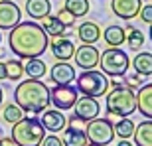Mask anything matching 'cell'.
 Segmentation results:
<instances>
[{
  "mask_svg": "<svg viewBox=\"0 0 152 146\" xmlns=\"http://www.w3.org/2000/svg\"><path fill=\"white\" fill-rule=\"evenodd\" d=\"M136 16H140L142 22L150 24V22H152V4H144V6H140V10H138V14H136Z\"/></svg>",
  "mask_w": 152,
  "mask_h": 146,
  "instance_id": "obj_31",
  "label": "cell"
},
{
  "mask_svg": "<svg viewBox=\"0 0 152 146\" xmlns=\"http://www.w3.org/2000/svg\"><path fill=\"white\" fill-rule=\"evenodd\" d=\"M44 115H42V126H44L45 130H50V132H59V130L65 128V115H63L59 109H45V111H42Z\"/></svg>",
  "mask_w": 152,
  "mask_h": 146,
  "instance_id": "obj_15",
  "label": "cell"
},
{
  "mask_svg": "<svg viewBox=\"0 0 152 146\" xmlns=\"http://www.w3.org/2000/svg\"><path fill=\"white\" fill-rule=\"evenodd\" d=\"M22 117H24V111L18 107V105H6L4 112H2V118H4L6 123H10V124L18 123Z\"/></svg>",
  "mask_w": 152,
  "mask_h": 146,
  "instance_id": "obj_29",
  "label": "cell"
},
{
  "mask_svg": "<svg viewBox=\"0 0 152 146\" xmlns=\"http://www.w3.org/2000/svg\"><path fill=\"white\" fill-rule=\"evenodd\" d=\"M85 146H97V144H91V142H87V144H85Z\"/></svg>",
  "mask_w": 152,
  "mask_h": 146,
  "instance_id": "obj_38",
  "label": "cell"
},
{
  "mask_svg": "<svg viewBox=\"0 0 152 146\" xmlns=\"http://www.w3.org/2000/svg\"><path fill=\"white\" fill-rule=\"evenodd\" d=\"M48 45L51 47L53 57L59 59V61H67V59L73 57L75 45H73V42H71L69 38H65V36H53L51 44H48Z\"/></svg>",
  "mask_w": 152,
  "mask_h": 146,
  "instance_id": "obj_13",
  "label": "cell"
},
{
  "mask_svg": "<svg viewBox=\"0 0 152 146\" xmlns=\"http://www.w3.org/2000/svg\"><path fill=\"white\" fill-rule=\"evenodd\" d=\"M26 12L30 18H45L51 12V2L50 0H28Z\"/></svg>",
  "mask_w": 152,
  "mask_h": 146,
  "instance_id": "obj_19",
  "label": "cell"
},
{
  "mask_svg": "<svg viewBox=\"0 0 152 146\" xmlns=\"http://www.w3.org/2000/svg\"><path fill=\"white\" fill-rule=\"evenodd\" d=\"M140 6H142L140 0H113L111 2V10H113L115 16H118V18H123V20L129 22V20L136 18Z\"/></svg>",
  "mask_w": 152,
  "mask_h": 146,
  "instance_id": "obj_14",
  "label": "cell"
},
{
  "mask_svg": "<svg viewBox=\"0 0 152 146\" xmlns=\"http://www.w3.org/2000/svg\"><path fill=\"white\" fill-rule=\"evenodd\" d=\"M14 101L24 112H32L36 117L38 112L50 107V87L39 79L22 81L14 91Z\"/></svg>",
  "mask_w": 152,
  "mask_h": 146,
  "instance_id": "obj_2",
  "label": "cell"
},
{
  "mask_svg": "<svg viewBox=\"0 0 152 146\" xmlns=\"http://www.w3.org/2000/svg\"><path fill=\"white\" fill-rule=\"evenodd\" d=\"M24 71L28 73L30 79H42L48 73V65L39 57H30L28 63H24Z\"/></svg>",
  "mask_w": 152,
  "mask_h": 146,
  "instance_id": "obj_23",
  "label": "cell"
},
{
  "mask_svg": "<svg viewBox=\"0 0 152 146\" xmlns=\"http://www.w3.org/2000/svg\"><path fill=\"white\" fill-rule=\"evenodd\" d=\"M132 67L138 75L142 77H150L152 75V53L150 51H142L132 59Z\"/></svg>",
  "mask_w": 152,
  "mask_h": 146,
  "instance_id": "obj_20",
  "label": "cell"
},
{
  "mask_svg": "<svg viewBox=\"0 0 152 146\" xmlns=\"http://www.w3.org/2000/svg\"><path fill=\"white\" fill-rule=\"evenodd\" d=\"M75 83H77V91L83 93L85 97H103L109 91V79L105 73L95 71V69H87L83 71L79 77H75Z\"/></svg>",
  "mask_w": 152,
  "mask_h": 146,
  "instance_id": "obj_5",
  "label": "cell"
},
{
  "mask_svg": "<svg viewBox=\"0 0 152 146\" xmlns=\"http://www.w3.org/2000/svg\"><path fill=\"white\" fill-rule=\"evenodd\" d=\"M99 65H101L103 73L109 75V77H123L124 73L129 71L130 59L129 53L124 50H118V47H109L99 55Z\"/></svg>",
  "mask_w": 152,
  "mask_h": 146,
  "instance_id": "obj_6",
  "label": "cell"
},
{
  "mask_svg": "<svg viewBox=\"0 0 152 146\" xmlns=\"http://www.w3.org/2000/svg\"><path fill=\"white\" fill-rule=\"evenodd\" d=\"M136 109L144 118H152V85H142L136 93Z\"/></svg>",
  "mask_w": 152,
  "mask_h": 146,
  "instance_id": "obj_16",
  "label": "cell"
},
{
  "mask_svg": "<svg viewBox=\"0 0 152 146\" xmlns=\"http://www.w3.org/2000/svg\"><path fill=\"white\" fill-rule=\"evenodd\" d=\"M73 111H75V117H79L83 123H87V120H91V118H97L99 117V112H101V105H99V101H97L95 97H81L77 101H75L73 105Z\"/></svg>",
  "mask_w": 152,
  "mask_h": 146,
  "instance_id": "obj_11",
  "label": "cell"
},
{
  "mask_svg": "<svg viewBox=\"0 0 152 146\" xmlns=\"http://www.w3.org/2000/svg\"><path fill=\"white\" fill-rule=\"evenodd\" d=\"M39 146H63V144H61V138H57V136L51 132L50 136H44V140H42Z\"/></svg>",
  "mask_w": 152,
  "mask_h": 146,
  "instance_id": "obj_32",
  "label": "cell"
},
{
  "mask_svg": "<svg viewBox=\"0 0 152 146\" xmlns=\"http://www.w3.org/2000/svg\"><path fill=\"white\" fill-rule=\"evenodd\" d=\"M117 146H132V144L129 142V138H121V142H118Z\"/></svg>",
  "mask_w": 152,
  "mask_h": 146,
  "instance_id": "obj_36",
  "label": "cell"
},
{
  "mask_svg": "<svg viewBox=\"0 0 152 146\" xmlns=\"http://www.w3.org/2000/svg\"><path fill=\"white\" fill-rule=\"evenodd\" d=\"M0 146H18V144L12 140V136H2L0 138Z\"/></svg>",
  "mask_w": 152,
  "mask_h": 146,
  "instance_id": "obj_34",
  "label": "cell"
},
{
  "mask_svg": "<svg viewBox=\"0 0 152 146\" xmlns=\"http://www.w3.org/2000/svg\"><path fill=\"white\" fill-rule=\"evenodd\" d=\"M50 77L56 85H69L71 81H75L77 73H75V67L69 65L67 61H57L51 65L50 69Z\"/></svg>",
  "mask_w": 152,
  "mask_h": 146,
  "instance_id": "obj_12",
  "label": "cell"
},
{
  "mask_svg": "<svg viewBox=\"0 0 152 146\" xmlns=\"http://www.w3.org/2000/svg\"><path fill=\"white\" fill-rule=\"evenodd\" d=\"M113 128H115V136H118V138H130L132 132H134V123L129 117H121V120L115 124Z\"/></svg>",
  "mask_w": 152,
  "mask_h": 146,
  "instance_id": "obj_28",
  "label": "cell"
},
{
  "mask_svg": "<svg viewBox=\"0 0 152 146\" xmlns=\"http://www.w3.org/2000/svg\"><path fill=\"white\" fill-rule=\"evenodd\" d=\"M0 138H2V132H0Z\"/></svg>",
  "mask_w": 152,
  "mask_h": 146,
  "instance_id": "obj_40",
  "label": "cell"
},
{
  "mask_svg": "<svg viewBox=\"0 0 152 146\" xmlns=\"http://www.w3.org/2000/svg\"><path fill=\"white\" fill-rule=\"evenodd\" d=\"M69 126H75V128H81V126H83V120H81V118L79 117H69Z\"/></svg>",
  "mask_w": 152,
  "mask_h": 146,
  "instance_id": "obj_33",
  "label": "cell"
},
{
  "mask_svg": "<svg viewBox=\"0 0 152 146\" xmlns=\"http://www.w3.org/2000/svg\"><path fill=\"white\" fill-rule=\"evenodd\" d=\"M103 38H105L109 47H121V45L124 44L126 36H124V30L121 28V26H109V28L105 30Z\"/></svg>",
  "mask_w": 152,
  "mask_h": 146,
  "instance_id": "obj_24",
  "label": "cell"
},
{
  "mask_svg": "<svg viewBox=\"0 0 152 146\" xmlns=\"http://www.w3.org/2000/svg\"><path fill=\"white\" fill-rule=\"evenodd\" d=\"M2 99H4V93H2V87H0V105H2Z\"/></svg>",
  "mask_w": 152,
  "mask_h": 146,
  "instance_id": "obj_37",
  "label": "cell"
},
{
  "mask_svg": "<svg viewBox=\"0 0 152 146\" xmlns=\"http://www.w3.org/2000/svg\"><path fill=\"white\" fill-rule=\"evenodd\" d=\"M42 20H44V22H42V28H44V32L48 36L53 38V36H63L65 34V26L59 22L57 16H50V14H48V16L42 18Z\"/></svg>",
  "mask_w": 152,
  "mask_h": 146,
  "instance_id": "obj_25",
  "label": "cell"
},
{
  "mask_svg": "<svg viewBox=\"0 0 152 146\" xmlns=\"http://www.w3.org/2000/svg\"><path fill=\"white\" fill-rule=\"evenodd\" d=\"M0 42H2V34H0Z\"/></svg>",
  "mask_w": 152,
  "mask_h": 146,
  "instance_id": "obj_39",
  "label": "cell"
},
{
  "mask_svg": "<svg viewBox=\"0 0 152 146\" xmlns=\"http://www.w3.org/2000/svg\"><path fill=\"white\" fill-rule=\"evenodd\" d=\"M63 146H85L87 144V136H85L83 128H75V126H69L65 130V134L61 138Z\"/></svg>",
  "mask_w": 152,
  "mask_h": 146,
  "instance_id": "obj_21",
  "label": "cell"
},
{
  "mask_svg": "<svg viewBox=\"0 0 152 146\" xmlns=\"http://www.w3.org/2000/svg\"><path fill=\"white\" fill-rule=\"evenodd\" d=\"M20 22H22L20 6L12 0H2L0 2V30H12Z\"/></svg>",
  "mask_w": 152,
  "mask_h": 146,
  "instance_id": "obj_10",
  "label": "cell"
},
{
  "mask_svg": "<svg viewBox=\"0 0 152 146\" xmlns=\"http://www.w3.org/2000/svg\"><path fill=\"white\" fill-rule=\"evenodd\" d=\"M107 146H111V144H107Z\"/></svg>",
  "mask_w": 152,
  "mask_h": 146,
  "instance_id": "obj_41",
  "label": "cell"
},
{
  "mask_svg": "<svg viewBox=\"0 0 152 146\" xmlns=\"http://www.w3.org/2000/svg\"><path fill=\"white\" fill-rule=\"evenodd\" d=\"M45 136V128L36 117H22L12 124V140L18 146H39Z\"/></svg>",
  "mask_w": 152,
  "mask_h": 146,
  "instance_id": "obj_3",
  "label": "cell"
},
{
  "mask_svg": "<svg viewBox=\"0 0 152 146\" xmlns=\"http://www.w3.org/2000/svg\"><path fill=\"white\" fill-rule=\"evenodd\" d=\"M99 50H97L93 44H81L77 50L73 51V57H75V65L81 67L83 71L87 69H95L97 63H99Z\"/></svg>",
  "mask_w": 152,
  "mask_h": 146,
  "instance_id": "obj_9",
  "label": "cell"
},
{
  "mask_svg": "<svg viewBox=\"0 0 152 146\" xmlns=\"http://www.w3.org/2000/svg\"><path fill=\"white\" fill-rule=\"evenodd\" d=\"M48 44H50V36L34 20L16 24L10 30V36H8V45L18 55V59L39 57L48 50Z\"/></svg>",
  "mask_w": 152,
  "mask_h": 146,
  "instance_id": "obj_1",
  "label": "cell"
},
{
  "mask_svg": "<svg viewBox=\"0 0 152 146\" xmlns=\"http://www.w3.org/2000/svg\"><path fill=\"white\" fill-rule=\"evenodd\" d=\"M134 144L136 146H152V120L146 118L138 126H134Z\"/></svg>",
  "mask_w": 152,
  "mask_h": 146,
  "instance_id": "obj_17",
  "label": "cell"
},
{
  "mask_svg": "<svg viewBox=\"0 0 152 146\" xmlns=\"http://www.w3.org/2000/svg\"><path fill=\"white\" fill-rule=\"evenodd\" d=\"M124 36H126V39L124 42H129V50H140L142 45H144V32H140L138 28H134L132 24H126L124 26Z\"/></svg>",
  "mask_w": 152,
  "mask_h": 146,
  "instance_id": "obj_22",
  "label": "cell"
},
{
  "mask_svg": "<svg viewBox=\"0 0 152 146\" xmlns=\"http://www.w3.org/2000/svg\"><path fill=\"white\" fill-rule=\"evenodd\" d=\"M6 79V69H4V63L0 61V81H4Z\"/></svg>",
  "mask_w": 152,
  "mask_h": 146,
  "instance_id": "obj_35",
  "label": "cell"
},
{
  "mask_svg": "<svg viewBox=\"0 0 152 146\" xmlns=\"http://www.w3.org/2000/svg\"><path fill=\"white\" fill-rule=\"evenodd\" d=\"M57 18H59V22L65 26V28H71L75 24V18H73V14L69 10H65V8H59V12H57Z\"/></svg>",
  "mask_w": 152,
  "mask_h": 146,
  "instance_id": "obj_30",
  "label": "cell"
},
{
  "mask_svg": "<svg viewBox=\"0 0 152 146\" xmlns=\"http://www.w3.org/2000/svg\"><path fill=\"white\" fill-rule=\"evenodd\" d=\"M4 69H6V79H10V81H20L24 75V63L20 59H8L4 63Z\"/></svg>",
  "mask_w": 152,
  "mask_h": 146,
  "instance_id": "obj_26",
  "label": "cell"
},
{
  "mask_svg": "<svg viewBox=\"0 0 152 146\" xmlns=\"http://www.w3.org/2000/svg\"><path fill=\"white\" fill-rule=\"evenodd\" d=\"M50 101L56 105V109L67 111L77 101V89L69 87V85H56L53 89H50Z\"/></svg>",
  "mask_w": 152,
  "mask_h": 146,
  "instance_id": "obj_8",
  "label": "cell"
},
{
  "mask_svg": "<svg viewBox=\"0 0 152 146\" xmlns=\"http://www.w3.org/2000/svg\"><path fill=\"white\" fill-rule=\"evenodd\" d=\"M85 136H87V142L97 146H107L113 144L115 138V128L113 123L109 118H91L87 120V126H85Z\"/></svg>",
  "mask_w": 152,
  "mask_h": 146,
  "instance_id": "obj_7",
  "label": "cell"
},
{
  "mask_svg": "<svg viewBox=\"0 0 152 146\" xmlns=\"http://www.w3.org/2000/svg\"><path fill=\"white\" fill-rule=\"evenodd\" d=\"M107 99V112L115 117H130L136 111V97L132 87L129 85H115L113 91H109Z\"/></svg>",
  "mask_w": 152,
  "mask_h": 146,
  "instance_id": "obj_4",
  "label": "cell"
},
{
  "mask_svg": "<svg viewBox=\"0 0 152 146\" xmlns=\"http://www.w3.org/2000/svg\"><path fill=\"white\" fill-rule=\"evenodd\" d=\"M65 10L73 14V18H83L89 12V0H65Z\"/></svg>",
  "mask_w": 152,
  "mask_h": 146,
  "instance_id": "obj_27",
  "label": "cell"
},
{
  "mask_svg": "<svg viewBox=\"0 0 152 146\" xmlns=\"http://www.w3.org/2000/svg\"><path fill=\"white\" fill-rule=\"evenodd\" d=\"M77 38L83 42V44H95L101 38V30L95 22H83L77 28Z\"/></svg>",
  "mask_w": 152,
  "mask_h": 146,
  "instance_id": "obj_18",
  "label": "cell"
}]
</instances>
